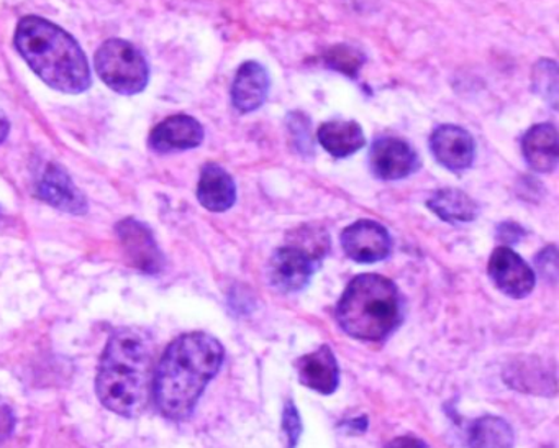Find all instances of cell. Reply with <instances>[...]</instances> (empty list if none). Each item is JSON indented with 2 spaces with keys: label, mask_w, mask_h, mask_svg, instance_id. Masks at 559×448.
Returning <instances> with one entry per match:
<instances>
[{
  "label": "cell",
  "mask_w": 559,
  "mask_h": 448,
  "mask_svg": "<svg viewBox=\"0 0 559 448\" xmlns=\"http://www.w3.org/2000/svg\"><path fill=\"white\" fill-rule=\"evenodd\" d=\"M94 68L104 84L123 96L140 94L148 86V63L142 51L129 42L119 38L104 42L97 50Z\"/></svg>",
  "instance_id": "8992f818"
},
{
  "label": "cell",
  "mask_w": 559,
  "mask_h": 448,
  "mask_svg": "<svg viewBox=\"0 0 559 448\" xmlns=\"http://www.w3.org/2000/svg\"><path fill=\"white\" fill-rule=\"evenodd\" d=\"M37 196L51 208L60 209L73 215H84L87 212V201L83 192L76 188L73 179L61 166L47 165L37 181Z\"/></svg>",
  "instance_id": "4fadbf2b"
},
{
  "label": "cell",
  "mask_w": 559,
  "mask_h": 448,
  "mask_svg": "<svg viewBox=\"0 0 559 448\" xmlns=\"http://www.w3.org/2000/svg\"><path fill=\"white\" fill-rule=\"evenodd\" d=\"M523 228L516 224H502L499 227V240L507 241V244H516L522 240Z\"/></svg>",
  "instance_id": "484cf974"
},
{
  "label": "cell",
  "mask_w": 559,
  "mask_h": 448,
  "mask_svg": "<svg viewBox=\"0 0 559 448\" xmlns=\"http://www.w3.org/2000/svg\"><path fill=\"white\" fill-rule=\"evenodd\" d=\"M523 158L533 172L552 173L558 168V130L552 123H538L522 140Z\"/></svg>",
  "instance_id": "9a60e30c"
},
{
  "label": "cell",
  "mask_w": 559,
  "mask_h": 448,
  "mask_svg": "<svg viewBox=\"0 0 559 448\" xmlns=\"http://www.w3.org/2000/svg\"><path fill=\"white\" fill-rule=\"evenodd\" d=\"M342 247L358 263H378L391 254L392 240L378 222L358 221L343 231Z\"/></svg>",
  "instance_id": "9c48e42d"
},
{
  "label": "cell",
  "mask_w": 559,
  "mask_h": 448,
  "mask_svg": "<svg viewBox=\"0 0 559 448\" xmlns=\"http://www.w3.org/2000/svg\"><path fill=\"white\" fill-rule=\"evenodd\" d=\"M270 74L263 64L257 61H247L237 71L231 84V103L241 114L254 113L263 106L270 93Z\"/></svg>",
  "instance_id": "5bb4252c"
},
{
  "label": "cell",
  "mask_w": 559,
  "mask_h": 448,
  "mask_svg": "<svg viewBox=\"0 0 559 448\" xmlns=\"http://www.w3.org/2000/svg\"><path fill=\"white\" fill-rule=\"evenodd\" d=\"M319 142L333 158H346L365 146V133L353 120H330L319 129Z\"/></svg>",
  "instance_id": "ac0fdd59"
},
{
  "label": "cell",
  "mask_w": 559,
  "mask_h": 448,
  "mask_svg": "<svg viewBox=\"0 0 559 448\" xmlns=\"http://www.w3.org/2000/svg\"><path fill=\"white\" fill-rule=\"evenodd\" d=\"M369 165L376 178L382 181H397L417 172L418 156L404 140L382 137L372 143Z\"/></svg>",
  "instance_id": "ba28073f"
},
{
  "label": "cell",
  "mask_w": 559,
  "mask_h": 448,
  "mask_svg": "<svg viewBox=\"0 0 559 448\" xmlns=\"http://www.w3.org/2000/svg\"><path fill=\"white\" fill-rule=\"evenodd\" d=\"M204 127L194 117L178 114L168 117L150 133V149L156 153L185 152L204 142Z\"/></svg>",
  "instance_id": "7c38bea8"
},
{
  "label": "cell",
  "mask_w": 559,
  "mask_h": 448,
  "mask_svg": "<svg viewBox=\"0 0 559 448\" xmlns=\"http://www.w3.org/2000/svg\"><path fill=\"white\" fill-rule=\"evenodd\" d=\"M15 48L34 73L51 90L81 94L91 87V68L76 40L47 19H22L14 38Z\"/></svg>",
  "instance_id": "3957f363"
},
{
  "label": "cell",
  "mask_w": 559,
  "mask_h": 448,
  "mask_svg": "<svg viewBox=\"0 0 559 448\" xmlns=\"http://www.w3.org/2000/svg\"><path fill=\"white\" fill-rule=\"evenodd\" d=\"M536 264H538V270L542 271L543 276L555 281L558 276V251H556V247L545 248L536 258Z\"/></svg>",
  "instance_id": "cb8c5ba5"
},
{
  "label": "cell",
  "mask_w": 559,
  "mask_h": 448,
  "mask_svg": "<svg viewBox=\"0 0 559 448\" xmlns=\"http://www.w3.org/2000/svg\"><path fill=\"white\" fill-rule=\"evenodd\" d=\"M283 428L287 441H289V448H296L300 434H302V424H300L299 411H297L293 401L287 402L286 408H284Z\"/></svg>",
  "instance_id": "603a6c76"
},
{
  "label": "cell",
  "mask_w": 559,
  "mask_h": 448,
  "mask_svg": "<svg viewBox=\"0 0 559 448\" xmlns=\"http://www.w3.org/2000/svg\"><path fill=\"white\" fill-rule=\"evenodd\" d=\"M471 448H512L513 432L503 418L486 415L469 428Z\"/></svg>",
  "instance_id": "ffe728a7"
},
{
  "label": "cell",
  "mask_w": 559,
  "mask_h": 448,
  "mask_svg": "<svg viewBox=\"0 0 559 448\" xmlns=\"http://www.w3.org/2000/svg\"><path fill=\"white\" fill-rule=\"evenodd\" d=\"M336 319L348 335L379 342L391 335L402 320L397 286L379 274H361L349 283L336 306Z\"/></svg>",
  "instance_id": "277c9868"
},
{
  "label": "cell",
  "mask_w": 559,
  "mask_h": 448,
  "mask_svg": "<svg viewBox=\"0 0 559 448\" xmlns=\"http://www.w3.org/2000/svg\"><path fill=\"white\" fill-rule=\"evenodd\" d=\"M388 448H428L425 441L417 437H397L388 445Z\"/></svg>",
  "instance_id": "4316f807"
},
{
  "label": "cell",
  "mask_w": 559,
  "mask_h": 448,
  "mask_svg": "<svg viewBox=\"0 0 559 448\" xmlns=\"http://www.w3.org/2000/svg\"><path fill=\"white\" fill-rule=\"evenodd\" d=\"M296 368L299 381L313 391L332 394L338 388V363L329 345L297 359Z\"/></svg>",
  "instance_id": "2e32d148"
},
{
  "label": "cell",
  "mask_w": 559,
  "mask_h": 448,
  "mask_svg": "<svg viewBox=\"0 0 559 448\" xmlns=\"http://www.w3.org/2000/svg\"><path fill=\"white\" fill-rule=\"evenodd\" d=\"M117 237L130 267L143 274H158L165 268V257L152 231L136 219H123L117 224Z\"/></svg>",
  "instance_id": "52a82bcc"
},
{
  "label": "cell",
  "mask_w": 559,
  "mask_h": 448,
  "mask_svg": "<svg viewBox=\"0 0 559 448\" xmlns=\"http://www.w3.org/2000/svg\"><path fill=\"white\" fill-rule=\"evenodd\" d=\"M489 274L507 296H528L535 287V273L532 268L509 247H499L492 251L489 260Z\"/></svg>",
  "instance_id": "30bf717a"
},
{
  "label": "cell",
  "mask_w": 559,
  "mask_h": 448,
  "mask_svg": "<svg viewBox=\"0 0 559 448\" xmlns=\"http://www.w3.org/2000/svg\"><path fill=\"white\" fill-rule=\"evenodd\" d=\"M427 205L441 221L451 222V224H454V222H473L479 215L477 202L461 189H441V191L431 196Z\"/></svg>",
  "instance_id": "d6986e66"
},
{
  "label": "cell",
  "mask_w": 559,
  "mask_h": 448,
  "mask_svg": "<svg viewBox=\"0 0 559 448\" xmlns=\"http://www.w3.org/2000/svg\"><path fill=\"white\" fill-rule=\"evenodd\" d=\"M15 427V415L11 405L0 398V444L11 437Z\"/></svg>",
  "instance_id": "d4e9b609"
},
{
  "label": "cell",
  "mask_w": 559,
  "mask_h": 448,
  "mask_svg": "<svg viewBox=\"0 0 559 448\" xmlns=\"http://www.w3.org/2000/svg\"><path fill=\"white\" fill-rule=\"evenodd\" d=\"M198 199L207 211L225 212L237 201L234 178L217 163H207L202 168L198 186Z\"/></svg>",
  "instance_id": "e0dca14e"
},
{
  "label": "cell",
  "mask_w": 559,
  "mask_h": 448,
  "mask_svg": "<svg viewBox=\"0 0 559 448\" xmlns=\"http://www.w3.org/2000/svg\"><path fill=\"white\" fill-rule=\"evenodd\" d=\"M430 149L435 160L448 172L461 173L471 168L476 156L473 137L456 126H441L431 133Z\"/></svg>",
  "instance_id": "8fae6325"
},
{
  "label": "cell",
  "mask_w": 559,
  "mask_h": 448,
  "mask_svg": "<svg viewBox=\"0 0 559 448\" xmlns=\"http://www.w3.org/2000/svg\"><path fill=\"white\" fill-rule=\"evenodd\" d=\"M9 132H11V123H9L8 117L4 116V113H0V143L5 142V139L9 137Z\"/></svg>",
  "instance_id": "83f0119b"
},
{
  "label": "cell",
  "mask_w": 559,
  "mask_h": 448,
  "mask_svg": "<svg viewBox=\"0 0 559 448\" xmlns=\"http://www.w3.org/2000/svg\"><path fill=\"white\" fill-rule=\"evenodd\" d=\"M153 342L145 330L123 327L110 335L97 372L96 392L104 408L136 417L153 394Z\"/></svg>",
  "instance_id": "7a4b0ae2"
},
{
  "label": "cell",
  "mask_w": 559,
  "mask_h": 448,
  "mask_svg": "<svg viewBox=\"0 0 559 448\" xmlns=\"http://www.w3.org/2000/svg\"><path fill=\"white\" fill-rule=\"evenodd\" d=\"M299 237V241L281 247L271 258V284L283 293L302 291L329 250L325 232H312L310 241L309 232Z\"/></svg>",
  "instance_id": "5b68a950"
},
{
  "label": "cell",
  "mask_w": 559,
  "mask_h": 448,
  "mask_svg": "<svg viewBox=\"0 0 559 448\" xmlns=\"http://www.w3.org/2000/svg\"><path fill=\"white\" fill-rule=\"evenodd\" d=\"M533 87L552 109L558 106V67L552 60H543L533 70Z\"/></svg>",
  "instance_id": "44dd1931"
},
{
  "label": "cell",
  "mask_w": 559,
  "mask_h": 448,
  "mask_svg": "<svg viewBox=\"0 0 559 448\" xmlns=\"http://www.w3.org/2000/svg\"><path fill=\"white\" fill-rule=\"evenodd\" d=\"M326 64L346 76L356 78L359 68L365 64V55L348 45L330 48L325 55Z\"/></svg>",
  "instance_id": "7402d4cb"
},
{
  "label": "cell",
  "mask_w": 559,
  "mask_h": 448,
  "mask_svg": "<svg viewBox=\"0 0 559 448\" xmlns=\"http://www.w3.org/2000/svg\"><path fill=\"white\" fill-rule=\"evenodd\" d=\"M224 356V346L209 333L178 337L163 353L153 379L159 412L171 421L188 418L205 386L221 369Z\"/></svg>",
  "instance_id": "6da1fadb"
}]
</instances>
